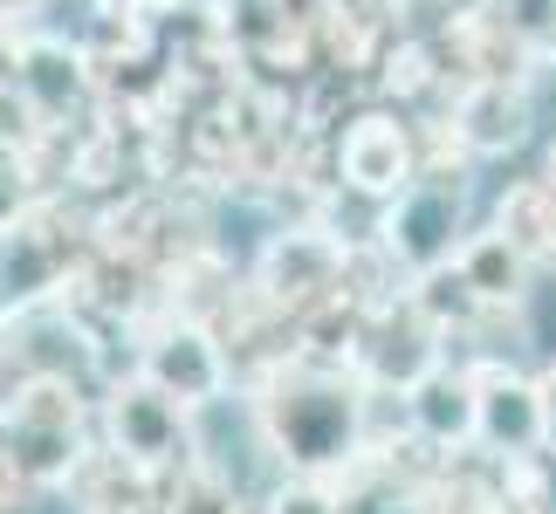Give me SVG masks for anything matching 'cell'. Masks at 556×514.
Segmentation results:
<instances>
[{
  "instance_id": "6da1fadb",
  "label": "cell",
  "mask_w": 556,
  "mask_h": 514,
  "mask_svg": "<svg viewBox=\"0 0 556 514\" xmlns=\"http://www.w3.org/2000/svg\"><path fill=\"white\" fill-rule=\"evenodd\" d=\"M248 419L289 474H330L337 480L351 460H365V377L357 371L289 357L268 377H254Z\"/></svg>"
},
{
  "instance_id": "7a4b0ae2",
  "label": "cell",
  "mask_w": 556,
  "mask_h": 514,
  "mask_svg": "<svg viewBox=\"0 0 556 514\" xmlns=\"http://www.w3.org/2000/svg\"><path fill=\"white\" fill-rule=\"evenodd\" d=\"M97 419H103V446H117L124 460L152 466L159 480L173 474V466H192V404H179L173 391H159L144 371L103 384Z\"/></svg>"
},
{
  "instance_id": "3957f363",
  "label": "cell",
  "mask_w": 556,
  "mask_h": 514,
  "mask_svg": "<svg viewBox=\"0 0 556 514\" xmlns=\"http://www.w3.org/2000/svg\"><path fill=\"white\" fill-rule=\"evenodd\" d=\"M138 371L152 377L159 391H173L179 404H192V412H213L233 384V357H227V336L213 330L206 316L165 303V316L138 343Z\"/></svg>"
},
{
  "instance_id": "277c9868",
  "label": "cell",
  "mask_w": 556,
  "mask_h": 514,
  "mask_svg": "<svg viewBox=\"0 0 556 514\" xmlns=\"http://www.w3.org/2000/svg\"><path fill=\"white\" fill-rule=\"evenodd\" d=\"M371 233L392 247V261H399L405 274H426V268L454 261L460 241H467V185L426 179V171H419L405 192H392V200H384V213H378Z\"/></svg>"
},
{
  "instance_id": "5b68a950",
  "label": "cell",
  "mask_w": 556,
  "mask_h": 514,
  "mask_svg": "<svg viewBox=\"0 0 556 514\" xmlns=\"http://www.w3.org/2000/svg\"><path fill=\"white\" fill-rule=\"evenodd\" d=\"M344 247L351 241H337L324 220H289V227H275L262 241V254H254V288H262L275 309L303 316L309 303H324V295L337 288Z\"/></svg>"
},
{
  "instance_id": "8992f818",
  "label": "cell",
  "mask_w": 556,
  "mask_h": 514,
  "mask_svg": "<svg viewBox=\"0 0 556 514\" xmlns=\"http://www.w3.org/2000/svg\"><path fill=\"white\" fill-rule=\"evenodd\" d=\"M419 179V124H405L392 111H365L337 131V185L357 200H392Z\"/></svg>"
},
{
  "instance_id": "52a82bcc",
  "label": "cell",
  "mask_w": 556,
  "mask_h": 514,
  "mask_svg": "<svg viewBox=\"0 0 556 514\" xmlns=\"http://www.w3.org/2000/svg\"><path fill=\"white\" fill-rule=\"evenodd\" d=\"M97 55L90 41H70V35H35L21 28L14 41V90L41 111V124H70V111L97 97Z\"/></svg>"
},
{
  "instance_id": "ba28073f",
  "label": "cell",
  "mask_w": 556,
  "mask_h": 514,
  "mask_svg": "<svg viewBox=\"0 0 556 514\" xmlns=\"http://www.w3.org/2000/svg\"><path fill=\"white\" fill-rule=\"evenodd\" d=\"M475 384H481V453L488 460L549 453V446H543L536 377H522L516 357H475Z\"/></svg>"
},
{
  "instance_id": "9c48e42d",
  "label": "cell",
  "mask_w": 556,
  "mask_h": 514,
  "mask_svg": "<svg viewBox=\"0 0 556 514\" xmlns=\"http://www.w3.org/2000/svg\"><path fill=\"white\" fill-rule=\"evenodd\" d=\"M405 419H413V439H426L433 453H475L481 446V384L475 363H433L413 391H405Z\"/></svg>"
},
{
  "instance_id": "30bf717a",
  "label": "cell",
  "mask_w": 556,
  "mask_h": 514,
  "mask_svg": "<svg viewBox=\"0 0 556 514\" xmlns=\"http://www.w3.org/2000/svg\"><path fill=\"white\" fill-rule=\"evenodd\" d=\"M446 363V330H433L426 316L413 309V295H399L392 309L371 316V336H365V357H357V377L371 384H392V391H413V384Z\"/></svg>"
},
{
  "instance_id": "8fae6325",
  "label": "cell",
  "mask_w": 556,
  "mask_h": 514,
  "mask_svg": "<svg viewBox=\"0 0 556 514\" xmlns=\"http://www.w3.org/2000/svg\"><path fill=\"white\" fill-rule=\"evenodd\" d=\"M460 124V138L475 144L481 158H508L529 144V124H536V111H529V82H460L454 111H446Z\"/></svg>"
},
{
  "instance_id": "7c38bea8",
  "label": "cell",
  "mask_w": 556,
  "mask_h": 514,
  "mask_svg": "<svg viewBox=\"0 0 556 514\" xmlns=\"http://www.w3.org/2000/svg\"><path fill=\"white\" fill-rule=\"evenodd\" d=\"M454 261H460L467 282H475L481 303H529V288H536V274H543L502 227H467Z\"/></svg>"
},
{
  "instance_id": "4fadbf2b",
  "label": "cell",
  "mask_w": 556,
  "mask_h": 514,
  "mask_svg": "<svg viewBox=\"0 0 556 514\" xmlns=\"http://www.w3.org/2000/svg\"><path fill=\"white\" fill-rule=\"evenodd\" d=\"M495 227L516 241L536 268H556V179L536 171V179H516L495 200Z\"/></svg>"
},
{
  "instance_id": "5bb4252c",
  "label": "cell",
  "mask_w": 556,
  "mask_h": 514,
  "mask_svg": "<svg viewBox=\"0 0 556 514\" xmlns=\"http://www.w3.org/2000/svg\"><path fill=\"white\" fill-rule=\"evenodd\" d=\"M413 309L426 316L433 330H446V336H467L475 330V316L488 309L481 295H475V282L460 274V261H440V268H426V274H413Z\"/></svg>"
},
{
  "instance_id": "9a60e30c",
  "label": "cell",
  "mask_w": 556,
  "mask_h": 514,
  "mask_svg": "<svg viewBox=\"0 0 556 514\" xmlns=\"http://www.w3.org/2000/svg\"><path fill=\"white\" fill-rule=\"evenodd\" d=\"M152 514H248V501L233 494V480L227 474H213V466H186V480H179V501H165Z\"/></svg>"
},
{
  "instance_id": "2e32d148",
  "label": "cell",
  "mask_w": 556,
  "mask_h": 514,
  "mask_svg": "<svg viewBox=\"0 0 556 514\" xmlns=\"http://www.w3.org/2000/svg\"><path fill=\"white\" fill-rule=\"evenodd\" d=\"M35 192H41V171L21 144H0V233L21 227L35 213Z\"/></svg>"
},
{
  "instance_id": "e0dca14e",
  "label": "cell",
  "mask_w": 556,
  "mask_h": 514,
  "mask_svg": "<svg viewBox=\"0 0 556 514\" xmlns=\"http://www.w3.org/2000/svg\"><path fill=\"white\" fill-rule=\"evenodd\" d=\"M262 514H344V494H337L330 474H289V480L268 487Z\"/></svg>"
},
{
  "instance_id": "ac0fdd59",
  "label": "cell",
  "mask_w": 556,
  "mask_h": 514,
  "mask_svg": "<svg viewBox=\"0 0 556 514\" xmlns=\"http://www.w3.org/2000/svg\"><path fill=\"white\" fill-rule=\"evenodd\" d=\"M49 494L28 466H21V453L8 446V433H0V514H35V501Z\"/></svg>"
},
{
  "instance_id": "d6986e66",
  "label": "cell",
  "mask_w": 556,
  "mask_h": 514,
  "mask_svg": "<svg viewBox=\"0 0 556 514\" xmlns=\"http://www.w3.org/2000/svg\"><path fill=\"white\" fill-rule=\"evenodd\" d=\"M536 398H543V446L556 453V357L536 371Z\"/></svg>"
},
{
  "instance_id": "ffe728a7",
  "label": "cell",
  "mask_w": 556,
  "mask_h": 514,
  "mask_svg": "<svg viewBox=\"0 0 556 514\" xmlns=\"http://www.w3.org/2000/svg\"><path fill=\"white\" fill-rule=\"evenodd\" d=\"M41 8H49V0H0V21H8V28H28Z\"/></svg>"
},
{
  "instance_id": "44dd1931",
  "label": "cell",
  "mask_w": 556,
  "mask_h": 514,
  "mask_svg": "<svg viewBox=\"0 0 556 514\" xmlns=\"http://www.w3.org/2000/svg\"><path fill=\"white\" fill-rule=\"evenodd\" d=\"M399 8H405V0H399Z\"/></svg>"
}]
</instances>
